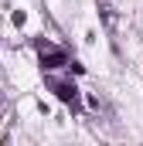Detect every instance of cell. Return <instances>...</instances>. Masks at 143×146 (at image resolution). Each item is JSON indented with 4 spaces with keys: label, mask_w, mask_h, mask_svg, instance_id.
I'll return each instance as SVG.
<instances>
[{
    "label": "cell",
    "mask_w": 143,
    "mask_h": 146,
    "mask_svg": "<svg viewBox=\"0 0 143 146\" xmlns=\"http://www.w3.org/2000/svg\"><path fill=\"white\" fill-rule=\"evenodd\" d=\"M44 85H48V88H51V92H55V95H58V99H61L65 106H72V109L78 106V85H75V82H68V78H55V75H48V78H44Z\"/></svg>",
    "instance_id": "6da1fadb"
},
{
    "label": "cell",
    "mask_w": 143,
    "mask_h": 146,
    "mask_svg": "<svg viewBox=\"0 0 143 146\" xmlns=\"http://www.w3.org/2000/svg\"><path fill=\"white\" fill-rule=\"evenodd\" d=\"M68 65V54L61 48H51V51H41V72H55V68H65Z\"/></svg>",
    "instance_id": "7a4b0ae2"
},
{
    "label": "cell",
    "mask_w": 143,
    "mask_h": 146,
    "mask_svg": "<svg viewBox=\"0 0 143 146\" xmlns=\"http://www.w3.org/2000/svg\"><path fill=\"white\" fill-rule=\"evenodd\" d=\"M99 14H102V21H106V27L112 31V27H116V14H112V7H109V3H102V7H99Z\"/></svg>",
    "instance_id": "3957f363"
},
{
    "label": "cell",
    "mask_w": 143,
    "mask_h": 146,
    "mask_svg": "<svg viewBox=\"0 0 143 146\" xmlns=\"http://www.w3.org/2000/svg\"><path fill=\"white\" fill-rule=\"evenodd\" d=\"M34 48H37V54H41V51H51V48H55V44H51V41H48V37H37V41H34Z\"/></svg>",
    "instance_id": "277c9868"
},
{
    "label": "cell",
    "mask_w": 143,
    "mask_h": 146,
    "mask_svg": "<svg viewBox=\"0 0 143 146\" xmlns=\"http://www.w3.org/2000/svg\"><path fill=\"white\" fill-rule=\"evenodd\" d=\"M10 21H14V24H17V27H21V24H24V21H27V17H24V10H14V14H10Z\"/></svg>",
    "instance_id": "5b68a950"
}]
</instances>
